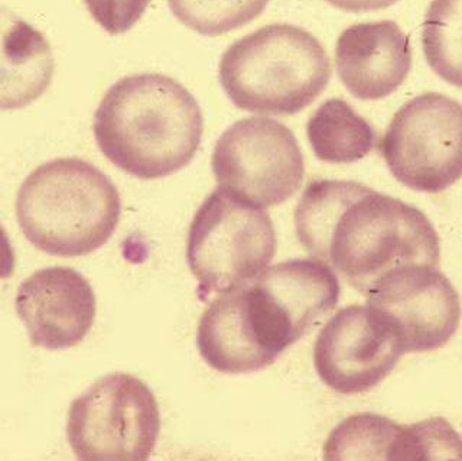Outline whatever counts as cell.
<instances>
[{
	"label": "cell",
	"instance_id": "1",
	"mask_svg": "<svg viewBox=\"0 0 462 461\" xmlns=\"http://www.w3.org/2000/svg\"><path fill=\"white\" fill-rule=\"evenodd\" d=\"M295 231L312 258L363 296L396 268L439 267V238L430 219L356 181L310 183L295 209Z\"/></svg>",
	"mask_w": 462,
	"mask_h": 461
},
{
	"label": "cell",
	"instance_id": "2",
	"mask_svg": "<svg viewBox=\"0 0 462 461\" xmlns=\"http://www.w3.org/2000/svg\"><path fill=\"white\" fill-rule=\"evenodd\" d=\"M334 270L318 259H292L262 270L209 304L197 347L209 368L228 375L262 371L338 304Z\"/></svg>",
	"mask_w": 462,
	"mask_h": 461
},
{
	"label": "cell",
	"instance_id": "3",
	"mask_svg": "<svg viewBox=\"0 0 462 461\" xmlns=\"http://www.w3.org/2000/svg\"><path fill=\"white\" fill-rule=\"evenodd\" d=\"M93 130L113 165L132 177L158 180L189 165L201 145L204 118L180 81L144 72L123 77L108 89Z\"/></svg>",
	"mask_w": 462,
	"mask_h": 461
},
{
	"label": "cell",
	"instance_id": "4",
	"mask_svg": "<svg viewBox=\"0 0 462 461\" xmlns=\"http://www.w3.org/2000/svg\"><path fill=\"white\" fill-rule=\"evenodd\" d=\"M120 214L122 199L113 181L79 158L38 166L16 199L19 228L29 243L60 258L90 255L105 246Z\"/></svg>",
	"mask_w": 462,
	"mask_h": 461
},
{
	"label": "cell",
	"instance_id": "5",
	"mask_svg": "<svg viewBox=\"0 0 462 461\" xmlns=\"http://www.w3.org/2000/svg\"><path fill=\"white\" fill-rule=\"evenodd\" d=\"M331 74L322 43L289 24L263 26L231 43L218 67L231 103L260 115L302 112L328 87Z\"/></svg>",
	"mask_w": 462,
	"mask_h": 461
},
{
	"label": "cell",
	"instance_id": "6",
	"mask_svg": "<svg viewBox=\"0 0 462 461\" xmlns=\"http://www.w3.org/2000/svg\"><path fill=\"white\" fill-rule=\"evenodd\" d=\"M278 248L267 212L218 187L204 200L188 231L187 262L199 299L228 291L266 269Z\"/></svg>",
	"mask_w": 462,
	"mask_h": 461
},
{
	"label": "cell",
	"instance_id": "7",
	"mask_svg": "<svg viewBox=\"0 0 462 461\" xmlns=\"http://www.w3.org/2000/svg\"><path fill=\"white\" fill-rule=\"evenodd\" d=\"M159 433L155 395L134 375H106L69 407L67 440L79 460H148Z\"/></svg>",
	"mask_w": 462,
	"mask_h": 461
},
{
	"label": "cell",
	"instance_id": "8",
	"mask_svg": "<svg viewBox=\"0 0 462 461\" xmlns=\"http://www.w3.org/2000/svg\"><path fill=\"white\" fill-rule=\"evenodd\" d=\"M390 173L404 187L437 194L462 177V105L420 94L399 108L380 141Z\"/></svg>",
	"mask_w": 462,
	"mask_h": 461
},
{
	"label": "cell",
	"instance_id": "9",
	"mask_svg": "<svg viewBox=\"0 0 462 461\" xmlns=\"http://www.w3.org/2000/svg\"><path fill=\"white\" fill-rule=\"evenodd\" d=\"M211 168L218 187L260 209L293 197L305 175L292 130L269 118H247L224 130Z\"/></svg>",
	"mask_w": 462,
	"mask_h": 461
},
{
	"label": "cell",
	"instance_id": "10",
	"mask_svg": "<svg viewBox=\"0 0 462 461\" xmlns=\"http://www.w3.org/2000/svg\"><path fill=\"white\" fill-rule=\"evenodd\" d=\"M365 298L367 306L393 328L404 353L440 349L459 327L458 292L432 265H406L390 270Z\"/></svg>",
	"mask_w": 462,
	"mask_h": 461
},
{
	"label": "cell",
	"instance_id": "11",
	"mask_svg": "<svg viewBox=\"0 0 462 461\" xmlns=\"http://www.w3.org/2000/svg\"><path fill=\"white\" fill-rule=\"evenodd\" d=\"M403 354L401 340L377 311L350 306L321 328L314 346V366L332 390L354 395L379 385Z\"/></svg>",
	"mask_w": 462,
	"mask_h": 461
},
{
	"label": "cell",
	"instance_id": "12",
	"mask_svg": "<svg viewBox=\"0 0 462 461\" xmlns=\"http://www.w3.org/2000/svg\"><path fill=\"white\" fill-rule=\"evenodd\" d=\"M14 306L32 346L47 350L71 349L83 342L97 310L90 282L65 267L43 268L26 278Z\"/></svg>",
	"mask_w": 462,
	"mask_h": 461
},
{
	"label": "cell",
	"instance_id": "13",
	"mask_svg": "<svg viewBox=\"0 0 462 461\" xmlns=\"http://www.w3.org/2000/svg\"><path fill=\"white\" fill-rule=\"evenodd\" d=\"M336 67L353 98L380 100L408 79L411 41L393 21L348 26L337 41Z\"/></svg>",
	"mask_w": 462,
	"mask_h": 461
},
{
	"label": "cell",
	"instance_id": "14",
	"mask_svg": "<svg viewBox=\"0 0 462 461\" xmlns=\"http://www.w3.org/2000/svg\"><path fill=\"white\" fill-rule=\"evenodd\" d=\"M54 71V54L45 35L0 7V110L23 108L38 100Z\"/></svg>",
	"mask_w": 462,
	"mask_h": 461
},
{
	"label": "cell",
	"instance_id": "15",
	"mask_svg": "<svg viewBox=\"0 0 462 461\" xmlns=\"http://www.w3.org/2000/svg\"><path fill=\"white\" fill-rule=\"evenodd\" d=\"M315 156L327 164H353L375 146L374 127L343 99L324 101L307 123Z\"/></svg>",
	"mask_w": 462,
	"mask_h": 461
},
{
	"label": "cell",
	"instance_id": "16",
	"mask_svg": "<svg viewBox=\"0 0 462 461\" xmlns=\"http://www.w3.org/2000/svg\"><path fill=\"white\" fill-rule=\"evenodd\" d=\"M404 426L375 414L344 419L324 446L325 460L399 461Z\"/></svg>",
	"mask_w": 462,
	"mask_h": 461
},
{
	"label": "cell",
	"instance_id": "17",
	"mask_svg": "<svg viewBox=\"0 0 462 461\" xmlns=\"http://www.w3.org/2000/svg\"><path fill=\"white\" fill-rule=\"evenodd\" d=\"M422 48L432 71L462 89V0H432L422 24Z\"/></svg>",
	"mask_w": 462,
	"mask_h": 461
},
{
	"label": "cell",
	"instance_id": "18",
	"mask_svg": "<svg viewBox=\"0 0 462 461\" xmlns=\"http://www.w3.org/2000/svg\"><path fill=\"white\" fill-rule=\"evenodd\" d=\"M271 0H168L182 25L204 36L243 28L263 14Z\"/></svg>",
	"mask_w": 462,
	"mask_h": 461
},
{
	"label": "cell",
	"instance_id": "19",
	"mask_svg": "<svg viewBox=\"0 0 462 461\" xmlns=\"http://www.w3.org/2000/svg\"><path fill=\"white\" fill-rule=\"evenodd\" d=\"M94 21L110 35H122L136 25L151 0H84Z\"/></svg>",
	"mask_w": 462,
	"mask_h": 461
},
{
	"label": "cell",
	"instance_id": "20",
	"mask_svg": "<svg viewBox=\"0 0 462 461\" xmlns=\"http://www.w3.org/2000/svg\"><path fill=\"white\" fill-rule=\"evenodd\" d=\"M327 4L331 6L341 9L346 12H370L380 11V9H386L392 6L399 0H325Z\"/></svg>",
	"mask_w": 462,
	"mask_h": 461
},
{
	"label": "cell",
	"instance_id": "21",
	"mask_svg": "<svg viewBox=\"0 0 462 461\" xmlns=\"http://www.w3.org/2000/svg\"><path fill=\"white\" fill-rule=\"evenodd\" d=\"M14 263L16 259L11 239L7 236L6 230L0 226V279H7L14 275Z\"/></svg>",
	"mask_w": 462,
	"mask_h": 461
}]
</instances>
